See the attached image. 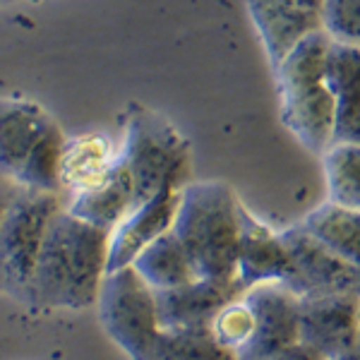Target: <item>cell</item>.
Instances as JSON below:
<instances>
[{
	"label": "cell",
	"mask_w": 360,
	"mask_h": 360,
	"mask_svg": "<svg viewBox=\"0 0 360 360\" xmlns=\"http://www.w3.org/2000/svg\"><path fill=\"white\" fill-rule=\"evenodd\" d=\"M106 259L108 231L82 221L63 207L39 252L29 303L72 312L96 305L106 278Z\"/></svg>",
	"instance_id": "6da1fadb"
},
{
	"label": "cell",
	"mask_w": 360,
	"mask_h": 360,
	"mask_svg": "<svg viewBox=\"0 0 360 360\" xmlns=\"http://www.w3.org/2000/svg\"><path fill=\"white\" fill-rule=\"evenodd\" d=\"M171 231L188 252L197 276L236 281L240 202L229 185L221 180L183 185Z\"/></svg>",
	"instance_id": "7a4b0ae2"
},
{
	"label": "cell",
	"mask_w": 360,
	"mask_h": 360,
	"mask_svg": "<svg viewBox=\"0 0 360 360\" xmlns=\"http://www.w3.org/2000/svg\"><path fill=\"white\" fill-rule=\"evenodd\" d=\"M324 32L310 34L295 44L274 68L278 118L300 147L322 156L334 137V103L327 84Z\"/></svg>",
	"instance_id": "3957f363"
},
{
	"label": "cell",
	"mask_w": 360,
	"mask_h": 360,
	"mask_svg": "<svg viewBox=\"0 0 360 360\" xmlns=\"http://www.w3.org/2000/svg\"><path fill=\"white\" fill-rule=\"evenodd\" d=\"M118 156L135 188V202L142 205L164 188L188 185L190 147L185 137L149 111H135L125 125Z\"/></svg>",
	"instance_id": "277c9868"
},
{
	"label": "cell",
	"mask_w": 360,
	"mask_h": 360,
	"mask_svg": "<svg viewBox=\"0 0 360 360\" xmlns=\"http://www.w3.org/2000/svg\"><path fill=\"white\" fill-rule=\"evenodd\" d=\"M63 209L58 193L17 188L0 221V288L20 300L32 298V278L49 226Z\"/></svg>",
	"instance_id": "5b68a950"
},
{
	"label": "cell",
	"mask_w": 360,
	"mask_h": 360,
	"mask_svg": "<svg viewBox=\"0 0 360 360\" xmlns=\"http://www.w3.org/2000/svg\"><path fill=\"white\" fill-rule=\"evenodd\" d=\"M96 307L108 339L130 360H142L161 332L152 288L132 266H125L106 274Z\"/></svg>",
	"instance_id": "8992f818"
},
{
	"label": "cell",
	"mask_w": 360,
	"mask_h": 360,
	"mask_svg": "<svg viewBox=\"0 0 360 360\" xmlns=\"http://www.w3.org/2000/svg\"><path fill=\"white\" fill-rule=\"evenodd\" d=\"M298 344L324 360H336L360 348V293L298 298Z\"/></svg>",
	"instance_id": "52a82bcc"
},
{
	"label": "cell",
	"mask_w": 360,
	"mask_h": 360,
	"mask_svg": "<svg viewBox=\"0 0 360 360\" xmlns=\"http://www.w3.org/2000/svg\"><path fill=\"white\" fill-rule=\"evenodd\" d=\"M291 252V276L286 288L298 298L322 293H360V269L324 248L300 224L281 231Z\"/></svg>",
	"instance_id": "ba28073f"
},
{
	"label": "cell",
	"mask_w": 360,
	"mask_h": 360,
	"mask_svg": "<svg viewBox=\"0 0 360 360\" xmlns=\"http://www.w3.org/2000/svg\"><path fill=\"white\" fill-rule=\"evenodd\" d=\"M271 70L295 44L322 32L324 0H243Z\"/></svg>",
	"instance_id": "9c48e42d"
},
{
	"label": "cell",
	"mask_w": 360,
	"mask_h": 360,
	"mask_svg": "<svg viewBox=\"0 0 360 360\" xmlns=\"http://www.w3.org/2000/svg\"><path fill=\"white\" fill-rule=\"evenodd\" d=\"M243 298L252 315V341L243 360H262L298 344V295L283 283L245 288Z\"/></svg>",
	"instance_id": "30bf717a"
},
{
	"label": "cell",
	"mask_w": 360,
	"mask_h": 360,
	"mask_svg": "<svg viewBox=\"0 0 360 360\" xmlns=\"http://www.w3.org/2000/svg\"><path fill=\"white\" fill-rule=\"evenodd\" d=\"M291 276V252L281 231H274L259 217H255L240 202V243H238L236 281L240 288L259 283H283Z\"/></svg>",
	"instance_id": "8fae6325"
},
{
	"label": "cell",
	"mask_w": 360,
	"mask_h": 360,
	"mask_svg": "<svg viewBox=\"0 0 360 360\" xmlns=\"http://www.w3.org/2000/svg\"><path fill=\"white\" fill-rule=\"evenodd\" d=\"M180 188H164L161 193L137 205L130 214L108 233L106 274L125 269L147 245L173 229Z\"/></svg>",
	"instance_id": "7c38bea8"
},
{
	"label": "cell",
	"mask_w": 360,
	"mask_h": 360,
	"mask_svg": "<svg viewBox=\"0 0 360 360\" xmlns=\"http://www.w3.org/2000/svg\"><path fill=\"white\" fill-rule=\"evenodd\" d=\"M243 293L238 281L195 278L185 286L154 293L161 329H209L224 305Z\"/></svg>",
	"instance_id": "4fadbf2b"
},
{
	"label": "cell",
	"mask_w": 360,
	"mask_h": 360,
	"mask_svg": "<svg viewBox=\"0 0 360 360\" xmlns=\"http://www.w3.org/2000/svg\"><path fill=\"white\" fill-rule=\"evenodd\" d=\"M327 84L334 103L332 144H360V49L329 41Z\"/></svg>",
	"instance_id": "5bb4252c"
},
{
	"label": "cell",
	"mask_w": 360,
	"mask_h": 360,
	"mask_svg": "<svg viewBox=\"0 0 360 360\" xmlns=\"http://www.w3.org/2000/svg\"><path fill=\"white\" fill-rule=\"evenodd\" d=\"M51 123L53 118L39 103L0 98V178L15 183Z\"/></svg>",
	"instance_id": "9a60e30c"
},
{
	"label": "cell",
	"mask_w": 360,
	"mask_h": 360,
	"mask_svg": "<svg viewBox=\"0 0 360 360\" xmlns=\"http://www.w3.org/2000/svg\"><path fill=\"white\" fill-rule=\"evenodd\" d=\"M135 207L137 202H135L132 178L127 173L125 164L120 161V156L115 159V164L111 166V171L106 173V178L101 183H96L94 188L84 190L79 195L68 197V205H65L70 214L79 217L86 224L108 231V233Z\"/></svg>",
	"instance_id": "2e32d148"
},
{
	"label": "cell",
	"mask_w": 360,
	"mask_h": 360,
	"mask_svg": "<svg viewBox=\"0 0 360 360\" xmlns=\"http://www.w3.org/2000/svg\"><path fill=\"white\" fill-rule=\"evenodd\" d=\"M118 159V147L101 132L65 139L60 161V193L68 197L94 188Z\"/></svg>",
	"instance_id": "e0dca14e"
},
{
	"label": "cell",
	"mask_w": 360,
	"mask_h": 360,
	"mask_svg": "<svg viewBox=\"0 0 360 360\" xmlns=\"http://www.w3.org/2000/svg\"><path fill=\"white\" fill-rule=\"evenodd\" d=\"M130 266L154 293L171 291V288L185 286V283L200 278L173 231H166L152 245L144 248Z\"/></svg>",
	"instance_id": "ac0fdd59"
},
{
	"label": "cell",
	"mask_w": 360,
	"mask_h": 360,
	"mask_svg": "<svg viewBox=\"0 0 360 360\" xmlns=\"http://www.w3.org/2000/svg\"><path fill=\"white\" fill-rule=\"evenodd\" d=\"M300 226L344 262L360 269V212L322 202L307 212Z\"/></svg>",
	"instance_id": "d6986e66"
},
{
	"label": "cell",
	"mask_w": 360,
	"mask_h": 360,
	"mask_svg": "<svg viewBox=\"0 0 360 360\" xmlns=\"http://www.w3.org/2000/svg\"><path fill=\"white\" fill-rule=\"evenodd\" d=\"M65 135L53 120L41 139L37 142V147L32 149L29 159L22 166L20 176L15 178L17 188L25 190H37V193H58L60 195V161H63V149H65Z\"/></svg>",
	"instance_id": "ffe728a7"
},
{
	"label": "cell",
	"mask_w": 360,
	"mask_h": 360,
	"mask_svg": "<svg viewBox=\"0 0 360 360\" xmlns=\"http://www.w3.org/2000/svg\"><path fill=\"white\" fill-rule=\"evenodd\" d=\"M322 171L327 202L360 212V144H329Z\"/></svg>",
	"instance_id": "44dd1931"
},
{
	"label": "cell",
	"mask_w": 360,
	"mask_h": 360,
	"mask_svg": "<svg viewBox=\"0 0 360 360\" xmlns=\"http://www.w3.org/2000/svg\"><path fill=\"white\" fill-rule=\"evenodd\" d=\"M142 360H236L209 329H161Z\"/></svg>",
	"instance_id": "7402d4cb"
},
{
	"label": "cell",
	"mask_w": 360,
	"mask_h": 360,
	"mask_svg": "<svg viewBox=\"0 0 360 360\" xmlns=\"http://www.w3.org/2000/svg\"><path fill=\"white\" fill-rule=\"evenodd\" d=\"M322 32L329 41L360 49V0H324Z\"/></svg>",
	"instance_id": "603a6c76"
},
{
	"label": "cell",
	"mask_w": 360,
	"mask_h": 360,
	"mask_svg": "<svg viewBox=\"0 0 360 360\" xmlns=\"http://www.w3.org/2000/svg\"><path fill=\"white\" fill-rule=\"evenodd\" d=\"M262 360H324V358L317 356L315 351H310V348L303 344H293V346L283 348V351H278L274 356L262 358Z\"/></svg>",
	"instance_id": "cb8c5ba5"
},
{
	"label": "cell",
	"mask_w": 360,
	"mask_h": 360,
	"mask_svg": "<svg viewBox=\"0 0 360 360\" xmlns=\"http://www.w3.org/2000/svg\"><path fill=\"white\" fill-rule=\"evenodd\" d=\"M13 193H15V185L0 178V221H3V214H5V209H8V202H10V197H13ZM0 291H3V288H0Z\"/></svg>",
	"instance_id": "d4e9b609"
},
{
	"label": "cell",
	"mask_w": 360,
	"mask_h": 360,
	"mask_svg": "<svg viewBox=\"0 0 360 360\" xmlns=\"http://www.w3.org/2000/svg\"><path fill=\"white\" fill-rule=\"evenodd\" d=\"M336 360H360V348H356V351L346 353V356H341V358H336Z\"/></svg>",
	"instance_id": "484cf974"
},
{
	"label": "cell",
	"mask_w": 360,
	"mask_h": 360,
	"mask_svg": "<svg viewBox=\"0 0 360 360\" xmlns=\"http://www.w3.org/2000/svg\"><path fill=\"white\" fill-rule=\"evenodd\" d=\"M0 3H5V0H0Z\"/></svg>",
	"instance_id": "4316f807"
},
{
	"label": "cell",
	"mask_w": 360,
	"mask_h": 360,
	"mask_svg": "<svg viewBox=\"0 0 360 360\" xmlns=\"http://www.w3.org/2000/svg\"><path fill=\"white\" fill-rule=\"evenodd\" d=\"M5 3H10V0H5Z\"/></svg>",
	"instance_id": "83f0119b"
}]
</instances>
